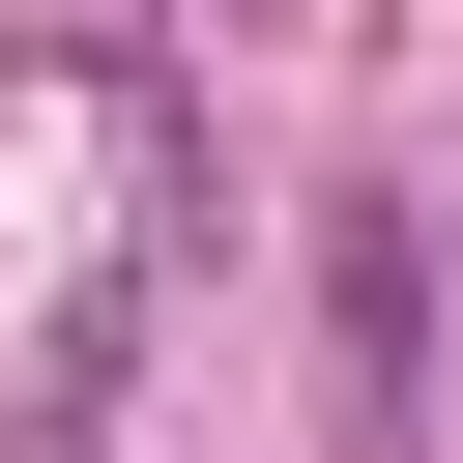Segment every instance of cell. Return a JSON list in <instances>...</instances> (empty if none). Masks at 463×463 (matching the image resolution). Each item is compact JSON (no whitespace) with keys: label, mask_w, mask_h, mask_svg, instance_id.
I'll return each instance as SVG.
<instances>
[{"label":"cell","mask_w":463,"mask_h":463,"mask_svg":"<svg viewBox=\"0 0 463 463\" xmlns=\"http://www.w3.org/2000/svg\"><path fill=\"white\" fill-rule=\"evenodd\" d=\"M318 347H347V434L434 405V232L405 203H318Z\"/></svg>","instance_id":"cell-1"},{"label":"cell","mask_w":463,"mask_h":463,"mask_svg":"<svg viewBox=\"0 0 463 463\" xmlns=\"http://www.w3.org/2000/svg\"><path fill=\"white\" fill-rule=\"evenodd\" d=\"M232 29H347V0H232Z\"/></svg>","instance_id":"cell-2"}]
</instances>
